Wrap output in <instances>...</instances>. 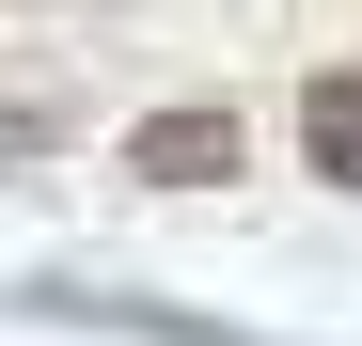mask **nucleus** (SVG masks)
I'll use <instances>...</instances> for the list:
<instances>
[{"mask_svg":"<svg viewBox=\"0 0 362 346\" xmlns=\"http://www.w3.org/2000/svg\"><path fill=\"white\" fill-rule=\"evenodd\" d=\"M127 173H158V189H221V173H236V110H142V126H127Z\"/></svg>","mask_w":362,"mask_h":346,"instance_id":"nucleus-1","label":"nucleus"},{"mask_svg":"<svg viewBox=\"0 0 362 346\" xmlns=\"http://www.w3.org/2000/svg\"><path fill=\"white\" fill-rule=\"evenodd\" d=\"M299 157H315L331 189H362V79H315V95H299Z\"/></svg>","mask_w":362,"mask_h":346,"instance_id":"nucleus-2","label":"nucleus"}]
</instances>
